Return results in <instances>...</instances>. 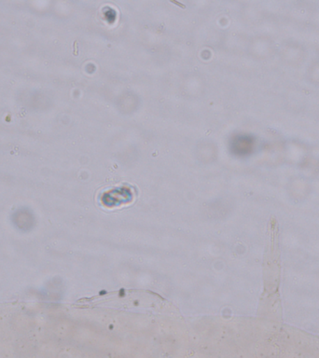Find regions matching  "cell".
<instances>
[{"label": "cell", "mask_w": 319, "mask_h": 358, "mask_svg": "<svg viewBox=\"0 0 319 358\" xmlns=\"http://www.w3.org/2000/svg\"><path fill=\"white\" fill-rule=\"evenodd\" d=\"M139 290H120L111 292V293H104L98 295V296L90 297V299H82L77 302L79 306L84 307H95L102 306V305H108L109 307H150L157 308L163 306L161 302H144L143 299H148L153 296L154 293L151 292L144 291L139 297L136 299H132L137 294Z\"/></svg>", "instance_id": "6da1fadb"}]
</instances>
